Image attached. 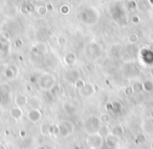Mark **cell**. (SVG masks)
Here are the masks:
<instances>
[{
  "mask_svg": "<svg viewBox=\"0 0 153 149\" xmlns=\"http://www.w3.org/2000/svg\"><path fill=\"white\" fill-rule=\"evenodd\" d=\"M99 13L94 7H88L82 10L79 14V18L83 23L88 24V25H92V24L97 23L99 20Z\"/></svg>",
  "mask_w": 153,
  "mask_h": 149,
  "instance_id": "cell-1",
  "label": "cell"
},
{
  "mask_svg": "<svg viewBox=\"0 0 153 149\" xmlns=\"http://www.w3.org/2000/svg\"><path fill=\"white\" fill-rule=\"evenodd\" d=\"M56 83L57 82H56L55 76L51 72H44L38 79V86L43 92H48Z\"/></svg>",
  "mask_w": 153,
  "mask_h": 149,
  "instance_id": "cell-2",
  "label": "cell"
},
{
  "mask_svg": "<svg viewBox=\"0 0 153 149\" xmlns=\"http://www.w3.org/2000/svg\"><path fill=\"white\" fill-rule=\"evenodd\" d=\"M85 143L90 149H102L105 144V139L99 132L89 133L85 139Z\"/></svg>",
  "mask_w": 153,
  "mask_h": 149,
  "instance_id": "cell-3",
  "label": "cell"
},
{
  "mask_svg": "<svg viewBox=\"0 0 153 149\" xmlns=\"http://www.w3.org/2000/svg\"><path fill=\"white\" fill-rule=\"evenodd\" d=\"M110 14L112 19L114 20L115 22L120 24H125L127 22V19H126V12L121 5H119L117 3L113 4L110 9Z\"/></svg>",
  "mask_w": 153,
  "mask_h": 149,
  "instance_id": "cell-4",
  "label": "cell"
},
{
  "mask_svg": "<svg viewBox=\"0 0 153 149\" xmlns=\"http://www.w3.org/2000/svg\"><path fill=\"white\" fill-rule=\"evenodd\" d=\"M101 120L100 117L97 115H90L85 122V130L88 134L94 133V132H98L99 128L101 126Z\"/></svg>",
  "mask_w": 153,
  "mask_h": 149,
  "instance_id": "cell-5",
  "label": "cell"
},
{
  "mask_svg": "<svg viewBox=\"0 0 153 149\" xmlns=\"http://www.w3.org/2000/svg\"><path fill=\"white\" fill-rule=\"evenodd\" d=\"M58 128H59V133L58 136L62 139H66L69 136H71L74 131V127L70 122L68 121H63L60 124H58Z\"/></svg>",
  "mask_w": 153,
  "mask_h": 149,
  "instance_id": "cell-6",
  "label": "cell"
},
{
  "mask_svg": "<svg viewBox=\"0 0 153 149\" xmlns=\"http://www.w3.org/2000/svg\"><path fill=\"white\" fill-rule=\"evenodd\" d=\"M11 102V88L7 84L0 85V104L7 105Z\"/></svg>",
  "mask_w": 153,
  "mask_h": 149,
  "instance_id": "cell-7",
  "label": "cell"
},
{
  "mask_svg": "<svg viewBox=\"0 0 153 149\" xmlns=\"http://www.w3.org/2000/svg\"><path fill=\"white\" fill-rule=\"evenodd\" d=\"M79 92L82 97L89 98V97L94 96V92H96V85L94 83H91V82H85L83 87L81 89H79Z\"/></svg>",
  "mask_w": 153,
  "mask_h": 149,
  "instance_id": "cell-8",
  "label": "cell"
},
{
  "mask_svg": "<svg viewBox=\"0 0 153 149\" xmlns=\"http://www.w3.org/2000/svg\"><path fill=\"white\" fill-rule=\"evenodd\" d=\"M26 118L32 123H38L42 119V111H41V109L30 108L28 109L27 113H26Z\"/></svg>",
  "mask_w": 153,
  "mask_h": 149,
  "instance_id": "cell-9",
  "label": "cell"
},
{
  "mask_svg": "<svg viewBox=\"0 0 153 149\" xmlns=\"http://www.w3.org/2000/svg\"><path fill=\"white\" fill-rule=\"evenodd\" d=\"M63 109L68 115L72 117V115H76V112H78V105L74 102H72V101H66L63 104Z\"/></svg>",
  "mask_w": 153,
  "mask_h": 149,
  "instance_id": "cell-10",
  "label": "cell"
},
{
  "mask_svg": "<svg viewBox=\"0 0 153 149\" xmlns=\"http://www.w3.org/2000/svg\"><path fill=\"white\" fill-rule=\"evenodd\" d=\"M64 79H65V81H67V82H69V83L74 84V82L76 81V80L80 79L79 72H78V70H76V69L67 70V72L64 74Z\"/></svg>",
  "mask_w": 153,
  "mask_h": 149,
  "instance_id": "cell-11",
  "label": "cell"
},
{
  "mask_svg": "<svg viewBox=\"0 0 153 149\" xmlns=\"http://www.w3.org/2000/svg\"><path fill=\"white\" fill-rule=\"evenodd\" d=\"M14 103L17 107H25L26 105L28 104V97L24 94H18L16 95L15 97V100H14Z\"/></svg>",
  "mask_w": 153,
  "mask_h": 149,
  "instance_id": "cell-12",
  "label": "cell"
},
{
  "mask_svg": "<svg viewBox=\"0 0 153 149\" xmlns=\"http://www.w3.org/2000/svg\"><path fill=\"white\" fill-rule=\"evenodd\" d=\"M87 53L89 54L91 57L98 58V57H100L101 54H102V49H101L99 44H97V43H91V44H89V46H88Z\"/></svg>",
  "mask_w": 153,
  "mask_h": 149,
  "instance_id": "cell-13",
  "label": "cell"
},
{
  "mask_svg": "<svg viewBox=\"0 0 153 149\" xmlns=\"http://www.w3.org/2000/svg\"><path fill=\"white\" fill-rule=\"evenodd\" d=\"M23 109L21 108V107H13V108H11V110H10V115H11V118L13 120H15V121H20V120L22 119V117H23Z\"/></svg>",
  "mask_w": 153,
  "mask_h": 149,
  "instance_id": "cell-14",
  "label": "cell"
},
{
  "mask_svg": "<svg viewBox=\"0 0 153 149\" xmlns=\"http://www.w3.org/2000/svg\"><path fill=\"white\" fill-rule=\"evenodd\" d=\"M110 129L111 134L117 136V138H120V136H122L125 133V127L122 124H114V125L110 126Z\"/></svg>",
  "mask_w": 153,
  "mask_h": 149,
  "instance_id": "cell-15",
  "label": "cell"
},
{
  "mask_svg": "<svg viewBox=\"0 0 153 149\" xmlns=\"http://www.w3.org/2000/svg\"><path fill=\"white\" fill-rule=\"evenodd\" d=\"M48 92H49V94L51 95L53 98H59V97H61L62 94H63V88H62L61 84L56 83L55 85H53V87L48 90Z\"/></svg>",
  "mask_w": 153,
  "mask_h": 149,
  "instance_id": "cell-16",
  "label": "cell"
},
{
  "mask_svg": "<svg viewBox=\"0 0 153 149\" xmlns=\"http://www.w3.org/2000/svg\"><path fill=\"white\" fill-rule=\"evenodd\" d=\"M42 104H43L42 100L39 99L38 97H30V98H28V105H30L32 108L41 109Z\"/></svg>",
  "mask_w": 153,
  "mask_h": 149,
  "instance_id": "cell-17",
  "label": "cell"
},
{
  "mask_svg": "<svg viewBox=\"0 0 153 149\" xmlns=\"http://www.w3.org/2000/svg\"><path fill=\"white\" fill-rule=\"evenodd\" d=\"M98 132L103 136V138L106 139L107 136H109L111 134L110 125H108V124H101V126H100V128H99Z\"/></svg>",
  "mask_w": 153,
  "mask_h": 149,
  "instance_id": "cell-18",
  "label": "cell"
},
{
  "mask_svg": "<svg viewBox=\"0 0 153 149\" xmlns=\"http://www.w3.org/2000/svg\"><path fill=\"white\" fill-rule=\"evenodd\" d=\"M16 74H17V69H16V67L14 65H10L9 67H7L4 70V76L10 80L15 78Z\"/></svg>",
  "mask_w": 153,
  "mask_h": 149,
  "instance_id": "cell-19",
  "label": "cell"
},
{
  "mask_svg": "<svg viewBox=\"0 0 153 149\" xmlns=\"http://www.w3.org/2000/svg\"><path fill=\"white\" fill-rule=\"evenodd\" d=\"M151 124H153V121H151V119L148 118L143 121V129L145 133H150L151 131H153V125L151 126Z\"/></svg>",
  "mask_w": 153,
  "mask_h": 149,
  "instance_id": "cell-20",
  "label": "cell"
},
{
  "mask_svg": "<svg viewBox=\"0 0 153 149\" xmlns=\"http://www.w3.org/2000/svg\"><path fill=\"white\" fill-rule=\"evenodd\" d=\"M76 61V56L74 53H68L64 57V62H65L67 65H74Z\"/></svg>",
  "mask_w": 153,
  "mask_h": 149,
  "instance_id": "cell-21",
  "label": "cell"
},
{
  "mask_svg": "<svg viewBox=\"0 0 153 149\" xmlns=\"http://www.w3.org/2000/svg\"><path fill=\"white\" fill-rule=\"evenodd\" d=\"M143 90L146 92H153V81H151V80H146V81L143 83Z\"/></svg>",
  "mask_w": 153,
  "mask_h": 149,
  "instance_id": "cell-22",
  "label": "cell"
},
{
  "mask_svg": "<svg viewBox=\"0 0 153 149\" xmlns=\"http://www.w3.org/2000/svg\"><path fill=\"white\" fill-rule=\"evenodd\" d=\"M32 51L37 54V55H40V54H43L45 51V46L42 44H37V45H35V46H33Z\"/></svg>",
  "mask_w": 153,
  "mask_h": 149,
  "instance_id": "cell-23",
  "label": "cell"
},
{
  "mask_svg": "<svg viewBox=\"0 0 153 149\" xmlns=\"http://www.w3.org/2000/svg\"><path fill=\"white\" fill-rule=\"evenodd\" d=\"M134 140H135V142L137 143V144H142V143H145L147 140V136H146V133H143V132H140V133H137L135 136V138H134Z\"/></svg>",
  "mask_w": 153,
  "mask_h": 149,
  "instance_id": "cell-24",
  "label": "cell"
},
{
  "mask_svg": "<svg viewBox=\"0 0 153 149\" xmlns=\"http://www.w3.org/2000/svg\"><path fill=\"white\" fill-rule=\"evenodd\" d=\"M9 51H10V43L0 41V51H1V53L7 54Z\"/></svg>",
  "mask_w": 153,
  "mask_h": 149,
  "instance_id": "cell-25",
  "label": "cell"
},
{
  "mask_svg": "<svg viewBox=\"0 0 153 149\" xmlns=\"http://www.w3.org/2000/svg\"><path fill=\"white\" fill-rule=\"evenodd\" d=\"M51 124H47V123H44L40 126V132L43 134V136H47L49 132V127H51Z\"/></svg>",
  "mask_w": 153,
  "mask_h": 149,
  "instance_id": "cell-26",
  "label": "cell"
},
{
  "mask_svg": "<svg viewBox=\"0 0 153 149\" xmlns=\"http://www.w3.org/2000/svg\"><path fill=\"white\" fill-rule=\"evenodd\" d=\"M100 120L102 124H109V122H110V115L107 112L102 113V115H100Z\"/></svg>",
  "mask_w": 153,
  "mask_h": 149,
  "instance_id": "cell-27",
  "label": "cell"
},
{
  "mask_svg": "<svg viewBox=\"0 0 153 149\" xmlns=\"http://www.w3.org/2000/svg\"><path fill=\"white\" fill-rule=\"evenodd\" d=\"M36 12L38 13V15H40V16H45L48 13V11H47V9H46V5H39L36 9Z\"/></svg>",
  "mask_w": 153,
  "mask_h": 149,
  "instance_id": "cell-28",
  "label": "cell"
},
{
  "mask_svg": "<svg viewBox=\"0 0 153 149\" xmlns=\"http://www.w3.org/2000/svg\"><path fill=\"white\" fill-rule=\"evenodd\" d=\"M132 89H133L134 92H144L143 90V83H140V82H135V83L133 84V85H131Z\"/></svg>",
  "mask_w": 153,
  "mask_h": 149,
  "instance_id": "cell-29",
  "label": "cell"
},
{
  "mask_svg": "<svg viewBox=\"0 0 153 149\" xmlns=\"http://www.w3.org/2000/svg\"><path fill=\"white\" fill-rule=\"evenodd\" d=\"M128 42L130 43V44H135V43L138 42V36L136 34H130L129 36H128Z\"/></svg>",
  "mask_w": 153,
  "mask_h": 149,
  "instance_id": "cell-30",
  "label": "cell"
},
{
  "mask_svg": "<svg viewBox=\"0 0 153 149\" xmlns=\"http://www.w3.org/2000/svg\"><path fill=\"white\" fill-rule=\"evenodd\" d=\"M23 11H24V13H32V12L35 11V7L32 3H26L23 7Z\"/></svg>",
  "mask_w": 153,
  "mask_h": 149,
  "instance_id": "cell-31",
  "label": "cell"
},
{
  "mask_svg": "<svg viewBox=\"0 0 153 149\" xmlns=\"http://www.w3.org/2000/svg\"><path fill=\"white\" fill-rule=\"evenodd\" d=\"M84 84H85V81H84L83 79H81V78H80V79H78L76 82H74V87H76V89H81V88L83 87Z\"/></svg>",
  "mask_w": 153,
  "mask_h": 149,
  "instance_id": "cell-32",
  "label": "cell"
},
{
  "mask_svg": "<svg viewBox=\"0 0 153 149\" xmlns=\"http://www.w3.org/2000/svg\"><path fill=\"white\" fill-rule=\"evenodd\" d=\"M60 13L61 14H63V15H67V14H69V12H70V7H68L67 4H63L61 7H60Z\"/></svg>",
  "mask_w": 153,
  "mask_h": 149,
  "instance_id": "cell-33",
  "label": "cell"
},
{
  "mask_svg": "<svg viewBox=\"0 0 153 149\" xmlns=\"http://www.w3.org/2000/svg\"><path fill=\"white\" fill-rule=\"evenodd\" d=\"M135 9H136V2H134L133 0H131V1H129V2L127 3L128 11H134Z\"/></svg>",
  "mask_w": 153,
  "mask_h": 149,
  "instance_id": "cell-34",
  "label": "cell"
},
{
  "mask_svg": "<svg viewBox=\"0 0 153 149\" xmlns=\"http://www.w3.org/2000/svg\"><path fill=\"white\" fill-rule=\"evenodd\" d=\"M122 86L124 87V89L127 87H130L131 86V82H130L129 79H124L123 81H122Z\"/></svg>",
  "mask_w": 153,
  "mask_h": 149,
  "instance_id": "cell-35",
  "label": "cell"
},
{
  "mask_svg": "<svg viewBox=\"0 0 153 149\" xmlns=\"http://www.w3.org/2000/svg\"><path fill=\"white\" fill-rule=\"evenodd\" d=\"M58 44L61 45V46L65 45V44H66V39L64 38L63 36H60L59 38H58Z\"/></svg>",
  "mask_w": 153,
  "mask_h": 149,
  "instance_id": "cell-36",
  "label": "cell"
},
{
  "mask_svg": "<svg viewBox=\"0 0 153 149\" xmlns=\"http://www.w3.org/2000/svg\"><path fill=\"white\" fill-rule=\"evenodd\" d=\"M131 20H132V23H134V24H137V23H140V18L138 17L137 15L132 16Z\"/></svg>",
  "mask_w": 153,
  "mask_h": 149,
  "instance_id": "cell-37",
  "label": "cell"
},
{
  "mask_svg": "<svg viewBox=\"0 0 153 149\" xmlns=\"http://www.w3.org/2000/svg\"><path fill=\"white\" fill-rule=\"evenodd\" d=\"M36 149H53V148L51 146H49V145H47V144H42V145H39Z\"/></svg>",
  "mask_w": 153,
  "mask_h": 149,
  "instance_id": "cell-38",
  "label": "cell"
},
{
  "mask_svg": "<svg viewBox=\"0 0 153 149\" xmlns=\"http://www.w3.org/2000/svg\"><path fill=\"white\" fill-rule=\"evenodd\" d=\"M18 133H19V136H20V138H22V139H23V138H26V136H27V132H26V130H25V129H20Z\"/></svg>",
  "mask_w": 153,
  "mask_h": 149,
  "instance_id": "cell-39",
  "label": "cell"
},
{
  "mask_svg": "<svg viewBox=\"0 0 153 149\" xmlns=\"http://www.w3.org/2000/svg\"><path fill=\"white\" fill-rule=\"evenodd\" d=\"M22 45H23V41L21 40V39H16L15 40V46L16 47H21Z\"/></svg>",
  "mask_w": 153,
  "mask_h": 149,
  "instance_id": "cell-40",
  "label": "cell"
},
{
  "mask_svg": "<svg viewBox=\"0 0 153 149\" xmlns=\"http://www.w3.org/2000/svg\"><path fill=\"white\" fill-rule=\"evenodd\" d=\"M87 68H88V70H89V72H92V70L94 69V64L89 63V64L87 65Z\"/></svg>",
  "mask_w": 153,
  "mask_h": 149,
  "instance_id": "cell-41",
  "label": "cell"
},
{
  "mask_svg": "<svg viewBox=\"0 0 153 149\" xmlns=\"http://www.w3.org/2000/svg\"><path fill=\"white\" fill-rule=\"evenodd\" d=\"M46 9H47V11H53V5H51V3H48V4H46Z\"/></svg>",
  "mask_w": 153,
  "mask_h": 149,
  "instance_id": "cell-42",
  "label": "cell"
},
{
  "mask_svg": "<svg viewBox=\"0 0 153 149\" xmlns=\"http://www.w3.org/2000/svg\"><path fill=\"white\" fill-rule=\"evenodd\" d=\"M0 149H7V147H5V145L3 144V143L0 142Z\"/></svg>",
  "mask_w": 153,
  "mask_h": 149,
  "instance_id": "cell-43",
  "label": "cell"
},
{
  "mask_svg": "<svg viewBox=\"0 0 153 149\" xmlns=\"http://www.w3.org/2000/svg\"><path fill=\"white\" fill-rule=\"evenodd\" d=\"M150 76H151V77L153 78V67H152V68H151V69H150Z\"/></svg>",
  "mask_w": 153,
  "mask_h": 149,
  "instance_id": "cell-44",
  "label": "cell"
},
{
  "mask_svg": "<svg viewBox=\"0 0 153 149\" xmlns=\"http://www.w3.org/2000/svg\"><path fill=\"white\" fill-rule=\"evenodd\" d=\"M119 149H130L129 147H126V146H123V147H120Z\"/></svg>",
  "mask_w": 153,
  "mask_h": 149,
  "instance_id": "cell-45",
  "label": "cell"
},
{
  "mask_svg": "<svg viewBox=\"0 0 153 149\" xmlns=\"http://www.w3.org/2000/svg\"><path fill=\"white\" fill-rule=\"evenodd\" d=\"M148 2L150 3L151 5H153V0H148Z\"/></svg>",
  "mask_w": 153,
  "mask_h": 149,
  "instance_id": "cell-46",
  "label": "cell"
},
{
  "mask_svg": "<svg viewBox=\"0 0 153 149\" xmlns=\"http://www.w3.org/2000/svg\"><path fill=\"white\" fill-rule=\"evenodd\" d=\"M151 148L153 149V143H152V144H151Z\"/></svg>",
  "mask_w": 153,
  "mask_h": 149,
  "instance_id": "cell-47",
  "label": "cell"
}]
</instances>
